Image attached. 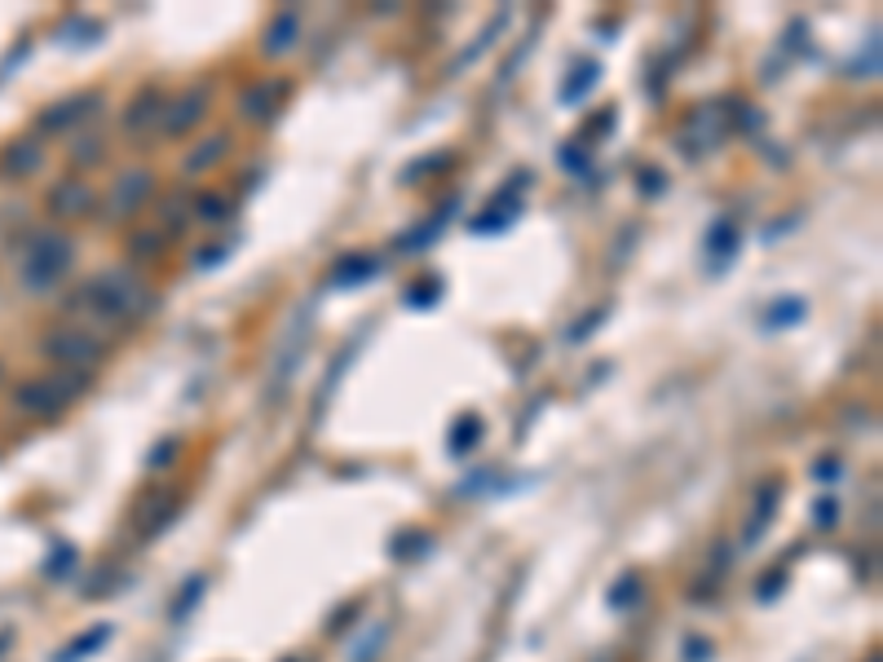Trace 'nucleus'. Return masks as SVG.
I'll return each instance as SVG.
<instances>
[{
	"label": "nucleus",
	"mask_w": 883,
	"mask_h": 662,
	"mask_svg": "<svg viewBox=\"0 0 883 662\" xmlns=\"http://www.w3.org/2000/svg\"><path fill=\"white\" fill-rule=\"evenodd\" d=\"M151 309H155L151 283L133 265H107L63 300V313H67L63 322H76L93 331L98 341H111L115 331L137 327Z\"/></svg>",
	"instance_id": "1"
},
{
	"label": "nucleus",
	"mask_w": 883,
	"mask_h": 662,
	"mask_svg": "<svg viewBox=\"0 0 883 662\" xmlns=\"http://www.w3.org/2000/svg\"><path fill=\"white\" fill-rule=\"evenodd\" d=\"M80 243L67 230H41L19 252V287L27 296H54L76 269Z\"/></svg>",
	"instance_id": "2"
},
{
	"label": "nucleus",
	"mask_w": 883,
	"mask_h": 662,
	"mask_svg": "<svg viewBox=\"0 0 883 662\" xmlns=\"http://www.w3.org/2000/svg\"><path fill=\"white\" fill-rule=\"evenodd\" d=\"M89 394V376H76V372H45V376H32L14 389V411L27 416V420H58L67 407H76L80 398Z\"/></svg>",
	"instance_id": "3"
},
{
	"label": "nucleus",
	"mask_w": 883,
	"mask_h": 662,
	"mask_svg": "<svg viewBox=\"0 0 883 662\" xmlns=\"http://www.w3.org/2000/svg\"><path fill=\"white\" fill-rule=\"evenodd\" d=\"M41 358L54 363V372H76V376H93L107 363V341H98L93 331L76 327V322H54L41 336Z\"/></svg>",
	"instance_id": "4"
},
{
	"label": "nucleus",
	"mask_w": 883,
	"mask_h": 662,
	"mask_svg": "<svg viewBox=\"0 0 883 662\" xmlns=\"http://www.w3.org/2000/svg\"><path fill=\"white\" fill-rule=\"evenodd\" d=\"M155 186H159L155 168H124V173L107 186V195L98 199V221L111 225V230L133 225V221L142 217V208L155 199Z\"/></svg>",
	"instance_id": "5"
},
{
	"label": "nucleus",
	"mask_w": 883,
	"mask_h": 662,
	"mask_svg": "<svg viewBox=\"0 0 883 662\" xmlns=\"http://www.w3.org/2000/svg\"><path fill=\"white\" fill-rule=\"evenodd\" d=\"M208 111H212V80H199V85L173 93L168 107H164V115H159V137H168V142L190 137L208 120Z\"/></svg>",
	"instance_id": "6"
},
{
	"label": "nucleus",
	"mask_w": 883,
	"mask_h": 662,
	"mask_svg": "<svg viewBox=\"0 0 883 662\" xmlns=\"http://www.w3.org/2000/svg\"><path fill=\"white\" fill-rule=\"evenodd\" d=\"M107 107V98L98 93V89H85V93H71V98H63V102H54V107H45L41 115H36V133L41 137H63V133H76V129H85L98 111Z\"/></svg>",
	"instance_id": "7"
},
{
	"label": "nucleus",
	"mask_w": 883,
	"mask_h": 662,
	"mask_svg": "<svg viewBox=\"0 0 883 662\" xmlns=\"http://www.w3.org/2000/svg\"><path fill=\"white\" fill-rule=\"evenodd\" d=\"M287 98H291V80H283V76L252 80V85L239 93V120H243V124H252V129H261V124H274V120H278V111L287 107Z\"/></svg>",
	"instance_id": "8"
},
{
	"label": "nucleus",
	"mask_w": 883,
	"mask_h": 662,
	"mask_svg": "<svg viewBox=\"0 0 883 662\" xmlns=\"http://www.w3.org/2000/svg\"><path fill=\"white\" fill-rule=\"evenodd\" d=\"M725 133H729L725 111H720V107H698V111L689 115V124L676 133V151H681L685 159H703V155H711V151L725 142Z\"/></svg>",
	"instance_id": "9"
},
{
	"label": "nucleus",
	"mask_w": 883,
	"mask_h": 662,
	"mask_svg": "<svg viewBox=\"0 0 883 662\" xmlns=\"http://www.w3.org/2000/svg\"><path fill=\"white\" fill-rule=\"evenodd\" d=\"M45 208H49V217H54V221H63V225H76V221H85V217H93V212H98V190H93L85 177H63V181H54V186H49V195H45Z\"/></svg>",
	"instance_id": "10"
},
{
	"label": "nucleus",
	"mask_w": 883,
	"mask_h": 662,
	"mask_svg": "<svg viewBox=\"0 0 883 662\" xmlns=\"http://www.w3.org/2000/svg\"><path fill=\"white\" fill-rule=\"evenodd\" d=\"M181 517V495L177 490H151L142 495V504L133 508V530L142 543H155L168 534V526Z\"/></svg>",
	"instance_id": "11"
},
{
	"label": "nucleus",
	"mask_w": 883,
	"mask_h": 662,
	"mask_svg": "<svg viewBox=\"0 0 883 662\" xmlns=\"http://www.w3.org/2000/svg\"><path fill=\"white\" fill-rule=\"evenodd\" d=\"M164 107H168V93H164L155 80L142 85V89L124 102L120 133H124V137H151V133H159V115H164Z\"/></svg>",
	"instance_id": "12"
},
{
	"label": "nucleus",
	"mask_w": 883,
	"mask_h": 662,
	"mask_svg": "<svg viewBox=\"0 0 883 662\" xmlns=\"http://www.w3.org/2000/svg\"><path fill=\"white\" fill-rule=\"evenodd\" d=\"M782 477H764L760 486H755V499H751V508H747V521H742V548H755L764 534H769V526H773V517H777V508H782Z\"/></svg>",
	"instance_id": "13"
},
{
	"label": "nucleus",
	"mask_w": 883,
	"mask_h": 662,
	"mask_svg": "<svg viewBox=\"0 0 883 662\" xmlns=\"http://www.w3.org/2000/svg\"><path fill=\"white\" fill-rule=\"evenodd\" d=\"M230 151H234V133H230V129H221V133H208L199 146H190V151L181 155V177H186V181H199V177H208L212 168H221V164L230 159Z\"/></svg>",
	"instance_id": "14"
},
{
	"label": "nucleus",
	"mask_w": 883,
	"mask_h": 662,
	"mask_svg": "<svg viewBox=\"0 0 883 662\" xmlns=\"http://www.w3.org/2000/svg\"><path fill=\"white\" fill-rule=\"evenodd\" d=\"M306 341H310V313L291 318L287 336H283L278 350H274V363H269V385H274V389H283V385L291 380V367H297V354L306 350Z\"/></svg>",
	"instance_id": "15"
},
{
	"label": "nucleus",
	"mask_w": 883,
	"mask_h": 662,
	"mask_svg": "<svg viewBox=\"0 0 883 662\" xmlns=\"http://www.w3.org/2000/svg\"><path fill=\"white\" fill-rule=\"evenodd\" d=\"M41 168H45L41 137H19V142H10L5 151H0V177H5V181H27Z\"/></svg>",
	"instance_id": "16"
},
{
	"label": "nucleus",
	"mask_w": 883,
	"mask_h": 662,
	"mask_svg": "<svg viewBox=\"0 0 883 662\" xmlns=\"http://www.w3.org/2000/svg\"><path fill=\"white\" fill-rule=\"evenodd\" d=\"M297 41H301V10H278L269 23H265V32H261V54L265 58H287L291 49H297Z\"/></svg>",
	"instance_id": "17"
},
{
	"label": "nucleus",
	"mask_w": 883,
	"mask_h": 662,
	"mask_svg": "<svg viewBox=\"0 0 883 662\" xmlns=\"http://www.w3.org/2000/svg\"><path fill=\"white\" fill-rule=\"evenodd\" d=\"M738 243H742L738 221H733V217H720V221L707 230V243H703L707 269H711V274H725V269L733 265V256H738Z\"/></svg>",
	"instance_id": "18"
},
{
	"label": "nucleus",
	"mask_w": 883,
	"mask_h": 662,
	"mask_svg": "<svg viewBox=\"0 0 883 662\" xmlns=\"http://www.w3.org/2000/svg\"><path fill=\"white\" fill-rule=\"evenodd\" d=\"M168 243L173 239H181L190 225H195V217H190V195L186 190H168L164 199H159V208H155V221H151Z\"/></svg>",
	"instance_id": "19"
},
{
	"label": "nucleus",
	"mask_w": 883,
	"mask_h": 662,
	"mask_svg": "<svg viewBox=\"0 0 883 662\" xmlns=\"http://www.w3.org/2000/svg\"><path fill=\"white\" fill-rule=\"evenodd\" d=\"M190 217L203 230H221L234 221V199L221 190H199V195H190Z\"/></svg>",
	"instance_id": "20"
},
{
	"label": "nucleus",
	"mask_w": 883,
	"mask_h": 662,
	"mask_svg": "<svg viewBox=\"0 0 883 662\" xmlns=\"http://www.w3.org/2000/svg\"><path fill=\"white\" fill-rule=\"evenodd\" d=\"M164 252H168V239H164L155 225L129 230V239H124V256H129L133 269H137V265H155V261H164Z\"/></svg>",
	"instance_id": "21"
},
{
	"label": "nucleus",
	"mask_w": 883,
	"mask_h": 662,
	"mask_svg": "<svg viewBox=\"0 0 883 662\" xmlns=\"http://www.w3.org/2000/svg\"><path fill=\"white\" fill-rule=\"evenodd\" d=\"M508 199H512V186H504V190L490 199V208L468 221V230H473V234H504V230L517 221V212H521V203L508 208Z\"/></svg>",
	"instance_id": "22"
},
{
	"label": "nucleus",
	"mask_w": 883,
	"mask_h": 662,
	"mask_svg": "<svg viewBox=\"0 0 883 662\" xmlns=\"http://www.w3.org/2000/svg\"><path fill=\"white\" fill-rule=\"evenodd\" d=\"M380 274V261L372 256V252H354V256H345L336 269H332V283L336 287H358V283H367V278H376Z\"/></svg>",
	"instance_id": "23"
},
{
	"label": "nucleus",
	"mask_w": 883,
	"mask_h": 662,
	"mask_svg": "<svg viewBox=\"0 0 883 662\" xmlns=\"http://www.w3.org/2000/svg\"><path fill=\"white\" fill-rule=\"evenodd\" d=\"M111 636H115V627H111V622H98V627L80 631V636H76V640L67 644V649H58V653H54V662H80V658L98 653V649H102V644H107Z\"/></svg>",
	"instance_id": "24"
},
{
	"label": "nucleus",
	"mask_w": 883,
	"mask_h": 662,
	"mask_svg": "<svg viewBox=\"0 0 883 662\" xmlns=\"http://www.w3.org/2000/svg\"><path fill=\"white\" fill-rule=\"evenodd\" d=\"M597 80H601V67H597V63H583V67H574V71H570V80L561 85L556 102H561V107H578L587 93L597 89Z\"/></svg>",
	"instance_id": "25"
},
{
	"label": "nucleus",
	"mask_w": 883,
	"mask_h": 662,
	"mask_svg": "<svg viewBox=\"0 0 883 662\" xmlns=\"http://www.w3.org/2000/svg\"><path fill=\"white\" fill-rule=\"evenodd\" d=\"M504 27H508V14H504V10H499V14H495V19H490V23H486V32H482V36H477V41H473V45H468V49H464V54H460V58H455V67H451V76H464V71H468V67H473V63H477V58H482V54H486V49H490V45H495V36H499V32H504Z\"/></svg>",
	"instance_id": "26"
},
{
	"label": "nucleus",
	"mask_w": 883,
	"mask_h": 662,
	"mask_svg": "<svg viewBox=\"0 0 883 662\" xmlns=\"http://www.w3.org/2000/svg\"><path fill=\"white\" fill-rule=\"evenodd\" d=\"M477 442H482V420H477V416H460V420L451 424V433H446V451H451L455 460H464Z\"/></svg>",
	"instance_id": "27"
},
{
	"label": "nucleus",
	"mask_w": 883,
	"mask_h": 662,
	"mask_svg": "<svg viewBox=\"0 0 883 662\" xmlns=\"http://www.w3.org/2000/svg\"><path fill=\"white\" fill-rule=\"evenodd\" d=\"M804 313H808V305H804V300H795V296H782V300H773V305L764 309V327H769V331H782V327H795Z\"/></svg>",
	"instance_id": "28"
},
{
	"label": "nucleus",
	"mask_w": 883,
	"mask_h": 662,
	"mask_svg": "<svg viewBox=\"0 0 883 662\" xmlns=\"http://www.w3.org/2000/svg\"><path fill=\"white\" fill-rule=\"evenodd\" d=\"M203 592H208V574H190L186 583H181V592H177V600H173V622H181V618H190V609H199V600H203Z\"/></svg>",
	"instance_id": "29"
},
{
	"label": "nucleus",
	"mask_w": 883,
	"mask_h": 662,
	"mask_svg": "<svg viewBox=\"0 0 883 662\" xmlns=\"http://www.w3.org/2000/svg\"><path fill=\"white\" fill-rule=\"evenodd\" d=\"M442 230H446V217H442V212H433L424 225H416L411 234H402V239H398V247H402L407 256H416V252H420V247H429V243H433Z\"/></svg>",
	"instance_id": "30"
},
{
	"label": "nucleus",
	"mask_w": 883,
	"mask_h": 662,
	"mask_svg": "<svg viewBox=\"0 0 883 662\" xmlns=\"http://www.w3.org/2000/svg\"><path fill=\"white\" fill-rule=\"evenodd\" d=\"M67 159H71V168H98L107 159V142L102 137H76Z\"/></svg>",
	"instance_id": "31"
},
{
	"label": "nucleus",
	"mask_w": 883,
	"mask_h": 662,
	"mask_svg": "<svg viewBox=\"0 0 883 662\" xmlns=\"http://www.w3.org/2000/svg\"><path fill=\"white\" fill-rule=\"evenodd\" d=\"M451 164H455V159H451V155H442V151H433V155H420L416 164H407V168H402V181H407V186H420L424 177H433V173H446Z\"/></svg>",
	"instance_id": "32"
},
{
	"label": "nucleus",
	"mask_w": 883,
	"mask_h": 662,
	"mask_svg": "<svg viewBox=\"0 0 883 662\" xmlns=\"http://www.w3.org/2000/svg\"><path fill=\"white\" fill-rule=\"evenodd\" d=\"M177 455H181V438H177V433H168V438H159V442L151 446V455H146V468H151V473H164V468H173V464H177Z\"/></svg>",
	"instance_id": "33"
},
{
	"label": "nucleus",
	"mask_w": 883,
	"mask_h": 662,
	"mask_svg": "<svg viewBox=\"0 0 883 662\" xmlns=\"http://www.w3.org/2000/svg\"><path fill=\"white\" fill-rule=\"evenodd\" d=\"M637 600H641V574H632V570H628V574H623V578L610 587V605H615V609H632Z\"/></svg>",
	"instance_id": "34"
},
{
	"label": "nucleus",
	"mask_w": 883,
	"mask_h": 662,
	"mask_svg": "<svg viewBox=\"0 0 883 662\" xmlns=\"http://www.w3.org/2000/svg\"><path fill=\"white\" fill-rule=\"evenodd\" d=\"M76 561H80V552L71 548V543H58V556H49V578H67L71 570H76Z\"/></svg>",
	"instance_id": "35"
},
{
	"label": "nucleus",
	"mask_w": 883,
	"mask_h": 662,
	"mask_svg": "<svg viewBox=\"0 0 883 662\" xmlns=\"http://www.w3.org/2000/svg\"><path fill=\"white\" fill-rule=\"evenodd\" d=\"M835 521H839V499H835V495H821V499L813 504V526H817V530H830Z\"/></svg>",
	"instance_id": "36"
},
{
	"label": "nucleus",
	"mask_w": 883,
	"mask_h": 662,
	"mask_svg": "<svg viewBox=\"0 0 883 662\" xmlns=\"http://www.w3.org/2000/svg\"><path fill=\"white\" fill-rule=\"evenodd\" d=\"M230 256V243H208V247H199V256H190V265L195 269H212V265H221Z\"/></svg>",
	"instance_id": "37"
},
{
	"label": "nucleus",
	"mask_w": 883,
	"mask_h": 662,
	"mask_svg": "<svg viewBox=\"0 0 883 662\" xmlns=\"http://www.w3.org/2000/svg\"><path fill=\"white\" fill-rule=\"evenodd\" d=\"M420 291H407L402 296V305H411V309H429L438 296H442V283H416Z\"/></svg>",
	"instance_id": "38"
},
{
	"label": "nucleus",
	"mask_w": 883,
	"mask_h": 662,
	"mask_svg": "<svg viewBox=\"0 0 883 662\" xmlns=\"http://www.w3.org/2000/svg\"><path fill=\"white\" fill-rule=\"evenodd\" d=\"M606 313H610V305H601L597 313H587V318H578V327L570 331V341H587V336H593V331L601 327V318H606Z\"/></svg>",
	"instance_id": "39"
},
{
	"label": "nucleus",
	"mask_w": 883,
	"mask_h": 662,
	"mask_svg": "<svg viewBox=\"0 0 883 662\" xmlns=\"http://www.w3.org/2000/svg\"><path fill=\"white\" fill-rule=\"evenodd\" d=\"M839 473H843V464H839L835 455H826V460H817V464H813V477H817V482H835Z\"/></svg>",
	"instance_id": "40"
},
{
	"label": "nucleus",
	"mask_w": 883,
	"mask_h": 662,
	"mask_svg": "<svg viewBox=\"0 0 883 662\" xmlns=\"http://www.w3.org/2000/svg\"><path fill=\"white\" fill-rule=\"evenodd\" d=\"M641 181H645V186H641L645 195H663V173H659V168H654V173H645Z\"/></svg>",
	"instance_id": "41"
},
{
	"label": "nucleus",
	"mask_w": 883,
	"mask_h": 662,
	"mask_svg": "<svg viewBox=\"0 0 883 662\" xmlns=\"http://www.w3.org/2000/svg\"><path fill=\"white\" fill-rule=\"evenodd\" d=\"M707 644H703V636H694V644H685V658H694V662H707Z\"/></svg>",
	"instance_id": "42"
},
{
	"label": "nucleus",
	"mask_w": 883,
	"mask_h": 662,
	"mask_svg": "<svg viewBox=\"0 0 883 662\" xmlns=\"http://www.w3.org/2000/svg\"><path fill=\"white\" fill-rule=\"evenodd\" d=\"M865 662H883V658H879V649H874V653H870V658H865Z\"/></svg>",
	"instance_id": "43"
},
{
	"label": "nucleus",
	"mask_w": 883,
	"mask_h": 662,
	"mask_svg": "<svg viewBox=\"0 0 883 662\" xmlns=\"http://www.w3.org/2000/svg\"><path fill=\"white\" fill-rule=\"evenodd\" d=\"M0 385H5V363H0Z\"/></svg>",
	"instance_id": "44"
}]
</instances>
